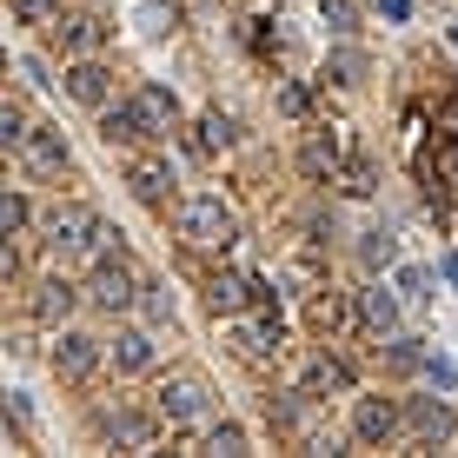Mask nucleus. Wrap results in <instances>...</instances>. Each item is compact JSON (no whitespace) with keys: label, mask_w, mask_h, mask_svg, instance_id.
Masks as SVG:
<instances>
[{"label":"nucleus","mask_w":458,"mask_h":458,"mask_svg":"<svg viewBox=\"0 0 458 458\" xmlns=\"http://www.w3.org/2000/svg\"><path fill=\"white\" fill-rule=\"evenodd\" d=\"M87 299H93V306L106 312V319H120L126 306H140V293H133V259L106 246L100 259L87 266Z\"/></svg>","instance_id":"nucleus-1"},{"label":"nucleus","mask_w":458,"mask_h":458,"mask_svg":"<svg viewBox=\"0 0 458 458\" xmlns=\"http://www.w3.org/2000/svg\"><path fill=\"white\" fill-rule=\"evenodd\" d=\"M173 226H180V240L199 246V252H226V246H233V219H226V207L207 199V193L180 199V207H173Z\"/></svg>","instance_id":"nucleus-2"},{"label":"nucleus","mask_w":458,"mask_h":458,"mask_svg":"<svg viewBox=\"0 0 458 458\" xmlns=\"http://www.w3.org/2000/svg\"><path fill=\"white\" fill-rule=\"evenodd\" d=\"M153 412H160L173 432H186L193 419H207V412H213V392L199 386L193 372H166V378H160V392H153Z\"/></svg>","instance_id":"nucleus-3"},{"label":"nucleus","mask_w":458,"mask_h":458,"mask_svg":"<svg viewBox=\"0 0 458 458\" xmlns=\"http://www.w3.org/2000/svg\"><path fill=\"white\" fill-rule=\"evenodd\" d=\"M100 345H93L87 333H60L54 339V378H67V386H87L93 372H100Z\"/></svg>","instance_id":"nucleus-4"},{"label":"nucleus","mask_w":458,"mask_h":458,"mask_svg":"<svg viewBox=\"0 0 458 458\" xmlns=\"http://www.w3.org/2000/svg\"><path fill=\"white\" fill-rule=\"evenodd\" d=\"M106 366H114L120 378L153 372V366H160V352H153V333H147V326H120L114 345H106Z\"/></svg>","instance_id":"nucleus-5"},{"label":"nucleus","mask_w":458,"mask_h":458,"mask_svg":"<svg viewBox=\"0 0 458 458\" xmlns=\"http://www.w3.org/2000/svg\"><path fill=\"white\" fill-rule=\"evenodd\" d=\"M13 153H21V160L34 166V173H47V180H73V153L54 140V126H34V133H27Z\"/></svg>","instance_id":"nucleus-6"},{"label":"nucleus","mask_w":458,"mask_h":458,"mask_svg":"<svg viewBox=\"0 0 458 458\" xmlns=\"http://www.w3.org/2000/svg\"><path fill=\"white\" fill-rule=\"evenodd\" d=\"M126 120L140 126V147H153V140L173 133V100H166L160 87H140L133 100H126Z\"/></svg>","instance_id":"nucleus-7"},{"label":"nucleus","mask_w":458,"mask_h":458,"mask_svg":"<svg viewBox=\"0 0 458 458\" xmlns=\"http://www.w3.org/2000/svg\"><path fill=\"white\" fill-rule=\"evenodd\" d=\"M67 93H73L81 106H93V114H106V93H114V87H106V67H100V60L67 67Z\"/></svg>","instance_id":"nucleus-8"},{"label":"nucleus","mask_w":458,"mask_h":458,"mask_svg":"<svg viewBox=\"0 0 458 458\" xmlns=\"http://www.w3.org/2000/svg\"><path fill=\"white\" fill-rule=\"evenodd\" d=\"M352 432L366 438V445H386V438L399 432V412H392L386 399H359V412H352Z\"/></svg>","instance_id":"nucleus-9"},{"label":"nucleus","mask_w":458,"mask_h":458,"mask_svg":"<svg viewBox=\"0 0 458 458\" xmlns=\"http://www.w3.org/2000/svg\"><path fill=\"white\" fill-rule=\"evenodd\" d=\"M73 306H81V286H73V279H47V286L34 293V319H47V326L67 319Z\"/></svg>","instance_id":"nucleus-10"},{"label":"nucleus","mask_w":458,"mask_h":458,"mask_svg":"<svg viewBox=\"0 0 458 458\" xmlns=\"http://www.w3.org/2000/svg\"><path fill=\"white\" fill-rule=\"evenodd\" d=\"M140 312H147V326H173V299L160 279H140Z\"/></svg>","instance_id":"nucleus-11"},{"label":"nucleus","mask_w":458,"mask_h":458,"mask_svg":"<svg viewBox=\"0 0 458 458\" xmlns=\"http://www.w3.org/2000/svg\"><path fill=\"white\" fill-rule=\"evenodd\" d=\"M133 193L160 207V199H166V173H160V166H147V160H133Z\"/></svg>","instance_id":"nucleus-12"},{"label":"nucleus","mask_w":458,"mask_h":458,"mask_svg":"<svg viewBox=\"0 0 458 458\" xmlns=\"http://www.w3.org/2000/svg\"><path fill=\"white\" fill-rule=\"evenodd\" d=\"M27 219H34V199L7 186V240H21V233H27Z\"/></svg>","instance_id":"nucleus-13"},{"label":"nucleus","mask_w":458,"mask_h":458,"mask_svg":"<svg viewBox=\"0 0 458 458\" xmlns=\"http://www.w3.org/2000/svg\"><path fill=\"white\" fill-rule=\"evenodd\" d=\"M47 7H54V0H13V21H40Z\"/></svg>","instance_id":"nucleus-14"}]
</instances>
